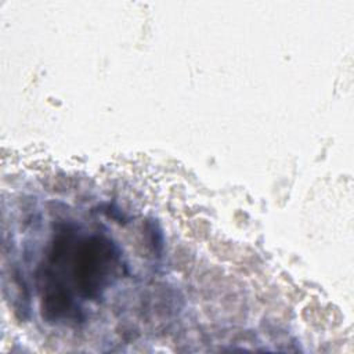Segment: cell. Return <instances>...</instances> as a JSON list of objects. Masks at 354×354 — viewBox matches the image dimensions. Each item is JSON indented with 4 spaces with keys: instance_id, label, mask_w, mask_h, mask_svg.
Returning <instances> with one entry per match:
<instances>
[{
    "instance_id": "6da1fadb",
    "label": "cell",
    "mask_w": 354,
    "mask_h": 354,
    "mask_svg": "<svg viewBox=\"0 0 354 354\" xmlns=\"http://www.w3.org/2000/svg\"><path fill=\"white\" fill-rule=\"evenodd\" d=\"M75 232H66V259L72 266L76 290L84 299H98L113 282L120 268V254L116 245L105 235H91L73 241Z\"/></svg>"
}]
</instances>
